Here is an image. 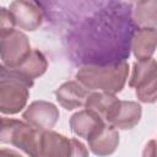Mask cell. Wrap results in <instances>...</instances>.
Returning <instances> with one entry per match:
<instances>
[{
    "instance_id": "obj_1",
    "label": "cell",
    "mask_w": 157,
    "mask_h": 157,
    "mask_svg": "<svg viewBox=\"0 0 157 157\" xmlns=\"http://www.w3.org/2000/svg\"><path fill=\"white\" fill-rule=\"evenodd\" d=\"M135 29L131 6L110 0L71 29L66 37V48L71 60L81 65L125 61Z\"/></svg>"
},
{
    "instance_id": "obj_2",
    "label": "cell",
    "mask_w": 157,
    "mask_h": 157,
    "mask_svg": "<svg viewBox=\"0 0 157 157\" xmlns=\"http://www.w3.org/2000/svg\"><path fill=\"white\" fill-rule=\"evenodd\" d=\"M128 75L129 64L119 61L104 65H82L76 72V78L91 91H104L115 94L124 88Z\"/></svg>"
},
{
    "instance_id": "obj_3",
    "label": "cell",
    "mask_w": 157,
    "mask_h": 157,
    "mask_svg": "<svg viewBox=\"0 0 157 157\" xmlns=\"http://www.w3.org/2000/svg\"><path fill=\"white\" fill-rule=\"evenodd\" d=\"M33 80L13 69L0 66V112L2 114H17L27 104L29 88Z\"/></svg>"
},
{
    "instance_id": "obj_4",
    "label": "cell",
    "mask_w": 157,
    "mask_h": 157,
    "mask_svg": "<svg viewBox=\"0 0 157 157\" xmlns=\"http://www.w3.org/2000/svg\"><path fill=\"white\" fill-rule=\"evenodd\" d=\"M42 130L26 120L2 117L0 129V142L10 144L28 156H39Z\"/></svg>"
},
{
    "instance_id": "obj_5",
    "label": "cell",
    "mask_w": 157,
    "mask_h": 157,
    "mask_svg": "<svg viewBox=\"0 0 157 157\" xmlns=\"http://www.w3.org/2000/svg\"><path fill=\"white\" fill-rule=\"evenodd\" d=\"M31 50L29 39L23 32L12 29L0 34V55L2 65L6 67H16L20 65Z\"/></svg>"
},
{
    "instance_id": "obj_6",
    "label": "cell",
    "mask_w": 157,
    "mask_h": 157,
    "mask_svg": "<svg viewBox=\"0 0 157 157\" xmlns=\"http://www.w3.org/2000/svg\"><path fill=\"white\" fill-rule=\"evenodd\" d=\"M9 10L13 15L16 26L21 29L33 32L43 22V10L36 0H13Z\"/></svg>"
},
{
    "instance_id": "obj_7",
    "label": "cell",
    "mask_w": 157,
    "mask_h": 157,
    "mask_svg": "<svg viewBox=\"0 0 157 157\" xmlns=\"http://www.w3.org/2000/svg\"><path fill=\"white\" fill-rule=\"evenodd\" d=\"M60 117L59 109L50 102L47 101H34L32 102L22 114V118L31 125L40 129L48 130L54 128Z\"/></svg>"
},
{
    "instance_id": "obj_8",
    "label": "cell",
    "mask_w": 157,
    "mask_h": 157,
    "mask_svg": "<svg viewBox=\"0 0 157 157\" xmlns=\"http://www.w3.org/2000/svg\"><path fill=\"white\" fill-rule=\"evenodd\" d=\"M105 126V120L91 109H82L76 112L70 118L71 131L85 140H90L96 136Z\"/></svg>"
},
{
    "instance_id": "obj_9",
    "label": "cell",
    "mask_w": 157,
    "mask_h": 157,
    "mask_svg": "<svg viewBox=\"0 0 157 157\" xmlns=\"http://www.w3.org/2000/svg\"><path fill=\"white\" fill-rule=\"evenodd\" d=\"M55 98L58 103L66 110H74L83 107L91 90L83 86L80 81H66L55 90Z\"/></svg>"
},
{
    "instance_id": "obj_10",
    "label": "cell",
    "mask_w": 157,
    "mask_h": 157,
    "mask_svg": "<svg viewBox=\"0 0 157 157\" xmlns=\"http://www.w3.org/2000/svg\"><path fill=\"white\" fill-rule=\"evenodd\" d=\"M39 156L67 157L72 156V140L55 131L42 130Z\"/></svg>"
},
{
    "instance_id": "obj_11",
    "label": "cell",
    "mask_w": 157,
    "mask_h": 157,
    "mask_svg": "<svg viewBox=\"0 0 157 157\" xmlns=\"http://www.w3.org/2000/svg\"><path fill=\"white\" fill-rule=\"evenodd\" d=\"M120 99L114 94L104 91H96L91 92L88 96L85 108L93 110L98 115H101L105 123H110V120L117 114L119 107H120Z\"/></svg>"
},
{
    "instance_id": "obj_12",
    "label": "cell",
    "mask_w": 157,
    "mask_h": 157,
    "mask_svg": "<svg viewBox=\"0 0 157 157\" xmlns=\"http://www.w3.org/2000/svg\"><path fill=\"white\" fill-rule=\"evenodd\" d=\"M157 49V28H137L131 39V50L137 60L152 58Z\"/></svg>"
},
{
    "instance_id": "obj_13",
    "label": "cell",
    "mask_w": 157,
    "mask_h": 157,
    "mask_svg": "<svg viewBox=\"0 0 157 157\" xmlns=\"http://www.w3.org/2000/svg\"><path fill=\"white\" fill-rule=\"evenodd\" d=\"M119 145V132L118 129L110 124L105 126L92 139L88 140V147L94 155L107 156L112 155Z\"/></svg>"
},
{
    "instance_id": "obj_14",
    "label": "cell",
    "mask_w": 157,
    "mask_h": 157,
    "mask_svg": "<svg viewBox=\"0 0 157 157\" xmlns=\"http://www.w3.org/2000/svg\"><path fill=\"white\" fill-rule=\"evenodd\" d=\"M142 115V108L137 102L134 101H121L120 107L110 120V125L121 130H130L135 128Z\"/></svg>"
},
{
    "instance_id": "obj_15",
    "label": "cell",
    "mask_w": 157,
    "mask_h": 157,
    "mask_svg": "<svg viewBox=\"0 0 157 157\" xmlns=\"http://www.w3.org/2000/svg\"><path fill=\"white\" fill-rule=\"evenodd\" d=\"M132 20L139 28H157V0H139L132 9Z\"/></svg>"
},
{
    "instance_id": "obj_16",
    "label": "cell",
    "mask_w": 157,
    "mask_h": 157,
    "mask_svg": "<svg viewBox=\"0 0 157 157\" xmlns=\"http://www.w3.org/2000/svg\"><path fill=\"white\" fill-rule=\"evenodd\" d=\"M47 67H48V61L45 56L43 55V53H40L39 50L32 49L20 65H17L16 67H10V69H13L17 72L25 75L26 77L34 80L42 76L47 71Z\"/></svg>"
},
{
    "instance_id": "obj_17",
    "label": "cell",
    "mask_w": 157,
    "mask_h": 157,
    "mask_svg": "<svg viewBox=\"0 0 157 157\" xmlns=\"http://www.w3.org/2000/svg\"><path fill=\"white\" fill-rule=\"evenodd\" d=\"M157 76V61L152 58L137 60L132 65L131 76L129 80L130 87H140Z\"/></svg>"
},
{
    "instance_id": "obj_18",
    "label": "cell",
    "mask_w": 157,
    "mask_h": 157,
    "mask_svg": "<svg viewBox=\"0 0 157 157\" xmlns=\"http://www.w3.org/2000/svg\"><path fill=\"white\" fill-rule=\"evenodd\" d=\"M135 94L140 102L144 103H153L157 101V76L148 81L147 83L136 87Z\"/></svg>"
},
{
    "instance_id": "obj_19",
    "label": "cell",
    "mask_w": 157,
    "mask_h": 157,
    "mask_svg": "<svg viewBox=\"0 0 157 157\" xmlns=\"http://www.w3.org/2000/svg\"><path fill=\"white\" fill-rule=\"evenodd\" d=\"M15 26H16V22H15L13 15L9 9L2 7L0 11V34L12 31Z\"/></svg>"
},
{
    "instance_id": "obj_20",
    "label": "cell",
    "mask_w": 157,
    "mask_h": 157,
    "mask_svg": "<svg viewBox=\"0 0 157 157\" xmlns=\"http://www.w3.org/2000/svg\"><path fill=\"white\" fill-rule=\"evenodd\" d=\"M72 140V156H87L88 155V151L87 148L85 147V145L78 141L77 139H71Z\"/></svg>"
},
{
    "instance_id": "obj_21",
    "label": "cell",
    "mask_w": 157,
    "mask_h": 157,
    "mask_svg": "<svg viewBox=\"0 0 157 157\" xmlns=\"http://www.w3.org/2000/svg\"><path fill=\"white\" fill-rule=\"evenodd\" d=\"M144 156H157V140H151L145 146L142 152Z\"/></svg>"
},
{
    "instance_id": "obj_22",
    "label": "cell",
    "mask_w": 157,
    "mask_h": 157,
    "mask_svg": "<svg viewBox=\"0 0 157 157\" xmlns=\"http://www.w3.org/2000/svg\"><path fill=\"white\" fill-rule=\"evenodd\" d=\"M130 1H135V2H137V1H139V0H130Z\"/></svg>"
}]
</instances>
